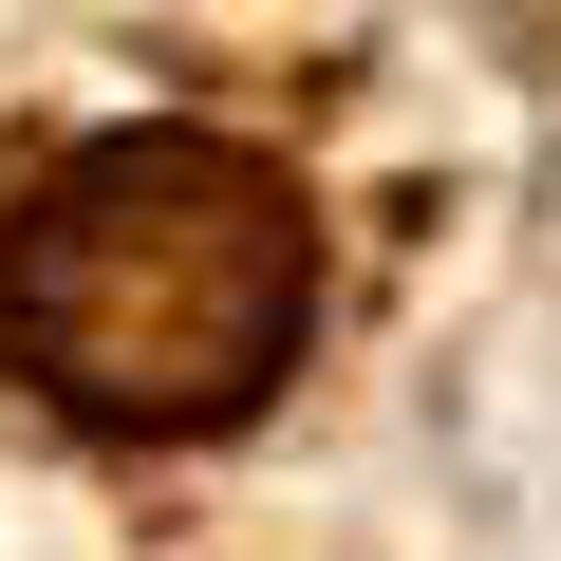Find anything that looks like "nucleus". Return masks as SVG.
<instances>
[{
  "instance_id": "f257e3e1",
  "label": "nucleus",
  "mask_w": 561,
  "mask_h": 561,
  "mask_svg": "<svg viewBox=\"0 0 561 561\" xmlns=\"http://www.w3.org/2000/svg\"><path fill=\"white\" fill-rule=\"evenodd\" d=\"M319 337V225L225 131H94L0 225V356L76 431H243Z\"/></svg>"
}]
</instances>
